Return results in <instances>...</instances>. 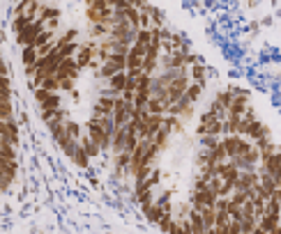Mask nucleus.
<instances>
[{"instance_id":"nucleus-1","label":"nucleus","mask_w":281,"mask_h":234,"mask_svg":"<svg viewBox=\"0 0 281 234\" xmlns=\"http://www.w3.org/2000/svg\"><path fill=\"white\" fill-rule=\"evenodd\" d=\"M106 154L166 234H279L270 131L168 26L134 60Z\"/></svg>"},{"instance_id":"nucleus-2","label":"nucleus","mask_w":281,"mask_h":234,"mask_svg":"<svg viewBox=\"0 0 281 234\" xmlns=\"http://www.w3.org/2000/svg\"><path fill=\"white\" fill-rule=\"evenodd\" d=\"M150 5L26 2L14 9L28 85L55 142L79 165L106 154L127 53Z\"/></svg>"},{"instance_id":"nucleus-3","label":"nucleus","mask_w":281,"mask_h":234,"mask_svg":"<svg viewBox=\"0 0 281 234\" xmlns=\"http://www.w3.org/2000/svg\"><path fill=\"white\" fill-rule=\"evenodd\" d=\"M18 165V126L14 117L9 74L0 53V193L17 177Z\"/></svg>"}]
</instances>
